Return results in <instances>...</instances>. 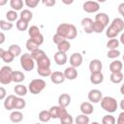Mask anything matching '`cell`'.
Listing matches in <instances>:
<instances>
[{
  "label": "cell",
  "mask_w": 124,
  "mask_h": 124,
  "mask_svg": "<svg viewBox=\"0 0 124 124\" xmlns=\"http://www.w3.org/2000/svg\"><path fill=\"white\" fill-rule=\"evenodd\" d=\"M56 33L62 36L63 38H65L66 40H73L78 35L76 26L71 23H61L57 27Z\"/></svg>",
  "instance_id": "obj_1"
},
{
  "label": "cell",
  "mask_w": 124,
  "mask_h": 124,
  "mask_svg": "<svg viewBox=\"0 0 124 124\" xmlns=\"http://www.w3.org/2000/svg\"><path fill=\"white\" fill-rule=\"evenodd\" d=\"M123 29H124V20L120 17H116L112 20L110 25L108 27L106 31V35L108 38L112 39V38H115Z\"/></svg>",
  "instance_id": "obj_2"
},
{
  "label": "cell",
  "mask_w": 124,
  "mask_h": 124,
  "mask_svg": "<svg viewBox=\"0 0 124 124\" xmlns=\"http://www.w3.org/2000/svg\"><path fill=\"white\" fill-rule=\"evenodd\" d=\"M101 107L104 110L108 111V113H112L116 111L118 104H117V101L113 97L106 96V97H103L101 100Z\"/></svg>",
  "instance_id": "obj_3"
},
{
  "label": "cell",
  "mask_w": 124,
  "mask_h": 124,
  "mask_svg": "<svg viewBox=\"0 0 124 124\" xmlns=\"http://www.w3.org/2000/svg\"><path fill=\"white\" fill-rule=\"evenodd\" d=\"M46 85V81L44 79H42V78H35V79L30 81L28 89H29V91L32 94L36 95V94L41 93L45 89Z\"/></svg>",
  "instance_id": "obj_4"
},
{
  "label": "cell",
  "mask_w": 124,
  "mask_h": 124,
  "mask_svg": "<svg viewBox=\"0 0 124 124\" xmlns=\"http://www.w3.org/2000/svg\"><path fill=\"white\" fill-rule=\"evenodd\" d=\"M35 60L29 53H23L20 56V65L24 71L30 72L35 67Z\"/></svg>",
  "instance_id": "obj_5"
},
{
  "label": "cell",
  "mask_w": 124,
  "mask_h": 124,
  "mask_svg": "<svg viewBox=\"0 0 124 124\" xmlns=\"http://www.w3.org/2000/svg\"><path fill=\"white\" fill-rule=\"evenodd\" d=\"M13 70L9 66H3L0 70V82L2 84H9L13 81Z\"/></svg>",
  "instance_id": "obj_6"
},
{
  "label": "cell",
  "mask_w": 124,
  "mask_h": 124,
  "mask_svg": "<svg viewBox=\"0 0 124 124\" xmlns=\"http://www.w3.org/2000/svg\"><path fill=\"white\" fill-rule=\"evenodd\" d=\"M28 34H29L30 39H32L33 41H35L39 46H41L44 43V36L40 32V29H39L38 26L33 25V26L29 27L28 28Z\"/></svg>",
  "instance_id": "obj_7"
},
{
  "label": "cell",
  "mask_w": 124,
  "mask_h": 124,
  "mask_svg": "<svg viewBox=\"0 0 124 124\" xmlns=\"http://www.w3.org/2000/svg\"><path fill=\"white\" fill-rule=\"evenodd\" d=\"M49 113L51 118H63L68 114V111L66 110V108H63L61 106H52L49 108Z\"/></svg>",
  "instance_id": "obj_8"
},
{
  "label": "cell",
  "mask_w": 124,
  "mask_h": 124,
  "mask_svg": "<svg viewBox=\"0 0 124 124\" xmlns=\"http://www.w3.org/2000/svg\"><path fill=\"white\" fill-rule=\"evenodd\" d=\"M83 10L86 13H95L97 11H99L100 9V4L97 1H85L82 5Z\"/></svg>",
  "instance_id": "obj_9"
},
{
  "label": "cell",
  "mask_w": 124,
  "mask_h": 124,
  "mask_svg": "<svg viewBox=\"0 0 124 124\" xmlns=\"http://www.w3.org/2000/svg\"><path fill=\"white\" fill-rule=\"evenodd\" d=\"M88 100L91 102V103H99L101 102L102 98H103V95H102V92L99 90V89H92L88 92Z\"/></svg>",
  "instance_id": "obj_10"
},
{
  "label": "cell",
  "mask_w": 124,
  "mask_h": 124,
  "mask_svg": "<svg viewBox=\"0 0 124 124\" xmlns=\"http://www.w3.org/2000/svg\"><path fill=\"white\" fill-rule=\"evenodd\" d=\"M65 79H66L65 75H64V73H62V72L56 71V72L51 73V75H50V80H51V82L54 83V84H60V83H62V82H64Z\"/></svg>",
  "instance_id": "obj_11"
},
{
  "label": "cell",
  "mask_w": 124,
  "mask_h": 124,
  "mask_svg": "<svg viewBox=\"0 0 124 124\" xmlns=\"http://www.w3.org/2000/svg\"><path fill=\"white\" fill-rule=\"evenodd\" d=\"M93 20L89 17H84L81 20V25L83 27V30L86 34H91L93 33Z\"/></svg>",
  "instance_id": "obj_12"
},
{
  "label": "cell",
  "mask_w": 124,
  "mask_h": 124,
  "mask_svg": "<svg viewBox=\"0 0 124 124\" xmlns=\"http://www.w3.org/2000/svg\"><path fill=\"white\" fill-rule=\"evenodd\" d=\"M82 55L80 53H73L70 57V65L73 67H79L82 64Z\"/></svg>",
  "instance_id": "obj_13"
},
{
  "label": "cell",
  "mask_w": 124,
  "mask_h": 124,
  "mask_svg": "<svg viewBox=\"0 0 124 124\" xmlns=\"http://www.w3.org/2000/svg\"><path fill=\"white\" fill-rule=\"evenodd\" d=\"M102 62L99 59H93L90 61L89 63V70L90 73H98V72H102Z\"/></svg>",
  "instance_id": "obj_14"
},
{
  "label": "cell",
  "mask_w": 124,
  "mask_h": 124,
  "mask_svg": "<svg viewBox=\"0 0 124 124\" xmlns=\"http://www.w3.org/2000/svg\"><path fill=\"white\" fill-rule=\"evenodd\" d=\"M64 75H65V78L67 79H70V80H73V79H76L78 78V71L76 69V67H73V66H70V67H67L64 71Z\"/></svg>",
  "instance_id": "obj_15"
},
{
  "label": "cell",
  "mask_w": 124,
  "mask_h": 124,
  "mask_svg": "<svg viewBox=\"0 0 124 124\" xmlns=\"http://www.w3.org/2000/svg\"><path fill=\"white\" fill-rule=\"evenodd\" d=\"M38 69H45V68H50V59L45 54L44 56L40 57L38 60H36Z\"/></svg>",
  "instance_id": "obj_16"
},
{
  "label": "cell",
  "mask_w": 124,
  "mask_h": 124,
  "mask_svg": "<svg viewBox=\"0 0 124 124\" xmlns=\"http://www.w3.org/2000/svg\"><path fill=\"white\" fill-rule=\"evenodd\" d=\"M54 61L57 65L59 66H62L64 64H66L67 62V55H66V52H62V51H57L55 54H54Z\"/></svg>",
  "instance_id": "obj_17"
},
{
  "label": "cell",
  "mask_w": 124,
  "mask_h": 124,
  "mask_svg": "<svg viewBox=\"0 0 124 124\" xmlns=\"http://www.w3.org/2000/svg\"><path fill=\"white\" fill-rule=\"evenodd\" d=\"M79 108H80V111L82 113L87 114V115L91 114L93 112V110H94V108H93L91 102H83V103H81L80 106H79Z\"/></svg>",
  "instance_id": "obj_18"
},
{
  "label": "cell",
  "mask_w": 124,
  "mask_h": 124,
  "mask_svg": "<svg viewBox=\"0 0 124 124\" xmlns=\"http://www.w3.org/2000/svg\"><path fill=\"white\" fill-rule=\"evenodd\" d=\"M71 103V97L69 94L67 93H63L58 97V105L63 107V108H67Z\"/></svg>",
  "instance_id": "obj_19"
},
{
  "label": "cell",
  "mask_w": 124,
  "mask_h": 124,
  "mask_svg": "<svg viewBox=\"0 0 124 124\" xmlns=\"http://www.w3.org/2000/svg\"><path fill=\"white\" fill-rule=\"evenodd\" d=\"M0 57H1V59H2L4 62H6V63H11V62H13V60H14V58H15V56H14L9 50H4L3 48H0Z\"/></svg>",
  "instance_id": "obj_20"
},
{
  "label": "cell",
  "mask_w": 124,
  "mask_h": 124,
  "mask_svg": "<svg viewBox=\"0 0 124 124\" xmlns=\"http://www.w3.org/2000/svg\"><path fill=\"white\" fill-rule=\"evenodd\" d=\"M104 80V75L102 74V72H98V73H91L90 75V81L93 84H100L102 83Z\"/></svg>",
  "instance_id": "obj_21"
},
{
  "label": "cell",
  "mask_w": 124,
  "mask_h": 124,
  "mask_svg": "<svg viewBox=\"0 0 124 124\" xmlns=\"http://www.w3.org/2000/svg\"><path fill=\"white\" fill-rule=\"evenodd\" d=\"M16 96L15 95H9L5 98V101H4V107L7 110H12L14 109V103H15V100H16Z\"/></svg>",
  "instance_id": "obj_22"
},
{
  "label": "cell",
  "mask_w": 124,
  "mask_h": 124,
  "mask_svg": "<svg viewBox=\"0 0 124 124\" xmlns=\"http://www.w3.org/2000/svg\"><path fill=\"white\" fill-rule=\"evenodd\" d=\"M95 20L103 23L105 26H108L109 23V17L106 13H99L95 16Z\"/></svg>",
  "instance_id": "obj_23"
},
{
  "label": "cell",
  "mask_w": 124,
  "mask_h": 124,
  "mask_svg": "<svg viewBox=\"0 0 124 124\" xmlns=\"http://www.w3.org/2000/svg\"><path fill=\"white\" fill-rule=\"evenodd\" d=\"M123 68V64L119 60H114L109 64V71L111 73H116V72H121Z\"/></svg>",
  "instance_id": "obj_24"
},
{
  "label": "cell",
  "mask_w": 124,
  "mask_h": 124,
  "mask_svg": "<svg viewBox=\"0 0 124 124\" xmlns=\"http://www.w3.org/2000/svg\"><path fill=\"white\" fill-rule=\"evenodd\" d=\"M10 119L14 123H18L23 119V114L21 111H19V109H16L10 114Z\"/></svg>",
  "instance_id": "obj_25"
},
{
  "label": "cell",
  "mask_w": 124,
  "mask_h": 124,
  "mask_svg": "<svg viewBox=\"0 0 124 124\" xmlns=\"http://www.w3.org/2000/svg\"><path fill=\"white\" fill-rule=\"evenodd\" d=\"M124 78V76L121 72H116V73H111L109 76V79L113 83H120Z\"/></svg>",
  "instance_id": "obj_26"
},
{
  "label": "cell",
  "mask_w": 124,
  "mask_h": 124,
  "mask_svg": "<svg viewBox=\"0 0 124 124\" xmlns=\"http://www.w3.org/2000/svg\"><path fill=\"white\" fill-rule=\"evenodd\" d=\"M25 106H26V102L23 98H21L20 96L16 98L14 103V109H22L25 108Z\"/></svg>",
  "instance_id": "obj_27"
},
{
  "label": "cell",
  "mask_w": 124,
  "mask_h": 124,
  "mask_svg": "<svg viewBox=\"0 0 124 124\" xmlns=\"http://www.w3.org/2000/svg\"><path fill=\"white\" fill-rule=\"evenodd\" d=\"M14 91H15V93H16L17 96H20V97L25 96V95L27 94V88H26L25 85H22V84H17V85H16L15 88H14Z\"/></svg>",
  "instance_id": "obj_28"
},
{
  "label": "cell",
  "mask_w": 124,
  "mask_h": 124,
  "mask_svg": "<svg viewBox=\"0 0 124 124\" xmlns=\"http://www.w3.org/2000/svg\"><path fill=\"white\" fill-rule=\"evenodd\" d=\"M25 78V76L20 71H14L13 72V81L16 83H20Z\"/></svg>",
  "instance_id": "obj_29"
},
{
  "label": "cell",
  "mask_w": 124,
  "mask_h": 124,
  "mask_svg": "<svg viewBox=\"0 0 124 124\" xmlns=\"http://www.w3.org/2000/svg\"><path fill=\"white\" fill-rule=\"evenodd\" d=\"M71 47V45H70V42L68 40H64L62 41L60 44L57 45V48L59 51H62V52H67Z\"/></svg>",
  "instance_id": "obj_30"
},
{
  "label": "cell",
  "mask_w": 124,
  "mask_h": 124,
  "mask_svg": "<svg viewBox=\"0 0 124 124\" xmlns=\"http://www.w3.org/2000/svg\"><path fill=\"white\" fill-rule=\"evenodd\" d=\"M10 6L15 11H19L23 8V1L22 0H10Z\"/></svg>",
  "instance_id": "obj_31"
},
{
  "label": "cell",
  "mask_w": 124,
  "mask_h": 124,
  "mask_svg": "<svg viewBox=\"0 0 124 124\" xmlns=\"http://www.w3.org/2000/svg\"><path fill=\"white\" fill-rule=\"evenodd\" d=\"M20 18L21 19H23V20H25V21H27V22H29L31 19H32V17H33V14L29 11V10H27V9H25V10H23V11H21V13H20Z\"/></svg>",
  "instance_id": "obj_32"
},
{
  "label": "cell",
  "mask_w": 124,
  "mask_h": 124,
  "mask_svg": "<svg viewBox=\"0 0 124 124\" xmlns=\"http://www.w3.org/2000/svg\"><path fill=\"white\" fill-rule=\"evenodd\" d=\"M15 57H16V56H18V55H20V53H21V48H20V46H18V45H11L10 46H9V49H8Z\"/></svg>",
  "instance_id": "obj_33"
},
{
  "label": "cell",
  "mask_w": 124,
  "mask_h": 124,
  "mask_svg": "<svg viewBox=\"0 0 124 124\" xmlns=\"http://www.w3.org/2000/svg\"><path fill=\"white\" fill-rule=\"evenodd\" d=\"M75 122L77 124H88L89 123V118H88L87 114L82 113V114H79L76 117Z\"/></svg>",
  "instance_id": "obj_34"
},
{
  "label": "cell",
  "mask_w": 124,
  "mask_h": 124,
  "mask_svg": "<svg viewBox=\"0 0 124 124\" xmlns=\"http://www.w3.org/2000/svg\"><path fill=\"white\" fill-rule=\"evenodd\" d=\"M50 118H51V116H50L49 110H42L39 113V119L42 122H47L50 120Z\"/></svg>",
  "instance_id": "obj_35"
},
{
  "label": "cell",
  "mask_w": 124,
  "mask_h": 124,
  "mask_svg": "<svg viewBox=\"0 0 124 124\" xmlns=\"http://www.w3.org/2000/svg\"><path fill=\"white\" fill-rule=\"evenodd\" d=\"M105 28H106V26L103 23H101L99 21H96V20L93 22V32L100 34L105 30Z\"/></svg>",
  "instance_id": "obj_36"
},
{
  "label": "cell",
  "mask_w": 124,
  "mask_h": 124,
  "mask_svg": "<svg viewBox=\"0 0 124 124\" xmlns=\"http://www.w3.org/2000/svg\"><path fill=\"white\" fill-rule=\"evenodd\" d=\"M26 48L29 50V51H33V50H35V49H37V48H39V45L35 42V41H33L32 39H28L27 41H26Z\"/></svg>",
  "instance_id": "obj_37"
},
{
  "label": "cell",
  "mask_w": 124,
  "mask_h": 124,
  "mask_svg": "<svg viewBox=\"0 0 124 124\" xmlns=\"http://www.w3.org/2000/svg\"><path fill=\"white\" fill-rule=\"evenodd\" d=\"M16 28L19 30V31H25L28 29V22L19 18L16 20Z\"/></svg>",
  "instance_id": "obj_38"
},
{
  "label": "cell",
  "mask_w": 124,
  "mask_h": 124,
  "mask_svg": "<svg viewBox=\"0 0 124 124\" xmlns=\"http://www.w3.org/2000/svg\"><path fill=\"white\" fill-rule=\"evenodd\" d=\"M6 17H7V19H8L9 21L13 22V21H15V20L17 19L18 15L16 14V11L11 10V11H8V12L6 13Z\"/></svg>",
  "instance_id": "obj_39"
},
{
  "label": "cell",
  "mask_w": 124,
  "mask_h": 124,
  "mask_svg": "<svg viewBox=\"0 0 124 124\" xmlns=\"http://www.w3.org/2000/svg\"><path fill=\"white\" fill-rule=\"evenodd\" d=\"M0 28L1 30H4V31H8V30H11L13 28V23L9 20H4V19H1L0 20Z\"/></svg>",
  "instance_id": "obj_40"
},
{
  "label": "cell",
  "mask_w": 124,
  "mask_h": 124,
  "mask_svg": "<svg viewBox=\"0 0 124 124\" xmlns=\"http://www.w3.org/2000/svg\"><path fill=\"white\" fill-rule=\"evenodd\" d=\"M119 43H120V42H119L117 39L112 38V39L108 40V42L107 43V47H108V49H115V48H117V47L119 46Z\"/></svg>",
  "instance_id": "obj_41"
},
{
  "label": "cell",
  "mask_w": 124,
  "mask_h": 124,
  "mask_svg": "<svg viewBox=\"0 0 124 124\" xmlns=\"http://www.w3.org/2000/svg\"><path fill=\"white\" fill-rule=\"evenodd\" d=\"M46 53H45V51L43 50V49H40V48H37V49H35V50H33V51H31V56L33 57V59L36 61V60H38L40 57H42V56H44Z\"/></svg>",
  "instance_id": "obj_42"
},
{
  "label": "cell",
  "mask_w": 124,
  "mask_h": 124,
  "mask_svg": "<svg viewBox=\"0 0 124 124\" xmlns=\"http://www.w3.org/2000/svg\"><path fill=\"white\" fill-rule=\"evenodd\" d=\"M102 123L103 124H114L115 118L110 114H107L102 118Z\"/></svg>",
  "instance_id": "obj_43"
},
{
  "label": "cell",
  "mask_w": 124,
  "mask_h": 124,
  "mask_svg": "<svg viewBox=\"0 0 124 124\" xmlns=\"http://www.w3.org/2000/svg\"><path fill=\"white\" fill-rule=\"evenodd\" d=\"M120 55V51L118 49H108V53H107V56L108 58H110V59H114L116 57H118Z\"/></svg>",
  "instance_id": "obj_44"
},
{
  "label": "cell",
  "mask_w": 124,
  "mask_h": 124,
  "mask_svg": "<svg viewBox=\"0 0 124 124\" xmlns=\"http://www.w3.org/2000/svg\"><path fill=\"white\" fill-rule=\"evenodd\" d=\"M37 73L41 77H48L51 75V70L50 68H45V69H37Z\"/></svg>",
  "instance_id": "obj_45"
},
{
  "label": "cell",
  "mask_w": 124,
  "mask_h": 124,
  "mask_svg": "<svg viewBox=\"0 0 124 124\" xmlns=\"http://www.w3.org/2000/svg\"><path fill=\"white\" fill-rule=\"evenodd\" d=\"M41 1L42 0H24V3H25V5L28 8H31L32 9V8H36Z\"/></svg>",
  "instance_id": "obj_46"
},
{
  "label": "cell",
  "mask_w": 124,
  "mask_h": 124,
  "mask_svg": "<svg viewBox=\"0 0 124 124\" xmlns=\"http://www.w3.org/2000/svg\"><path fill=\"white\" fill-rule=\"evenodd\" d=\"M74 121H75V120L73 119L72 115H71V114H69V113H68L65 117H63V118H61V119H60V122H61V123H63V124H72Z\"/></svg>",
  "instance_id": "obj_47"
},
{
  "label": "cell",
  "mask_w": 124,
  "mask_h": 124,
  "mask_svg": "<svg viewBox=\"0 0 124 124\" xmlns=\"http://www.w3.org/2000/svg\"><path fill=\"white\" fill-rule=\"evenodd\" d=\"M52 40H53V42H54V44H56V45H58V44H60L62 41H64V40H66L65 38H63L62 36H60L59 34H55L54 36H53V38H52Z\"/></svg>",
  "instance_id": "obj_48"
},
{
  "label": "cell",
  "mask_w": 124,
  "mask_h": 124,
  "mask_svg": "<svg viewBox=\"0 0 124 124\" xmlns=\"http://www.w3.org/2000/svg\"><path fill=\"white\" fill-rule=\"evenodd\" d=\"M42 3L46 7H53L56 1L55 0H42Z\"/></svg>",
  "instance_id": "obj_49"
},
{
  "label": "cell",
  "mask_w": 124,
  "mask_h": 124,
  "mask_svg": "<svg viewBox=\"0 0 124 124\" xmlns=\"http://www.w3.org/2000/svg\"><path fill=\"white\" fill-rule=\"evenodd\" d=\"M116 122H117V124H124V110L119 113Z\"/></svg>",
  "instance_id": "obj_50"
},
{
  "label": "cell",
  "mask_w": 124,
  "mask_h": 124,
  "mask_svg": "<svg viewBox=\"0 0 124 124\" xmlns=\"http://www.w3.org/2000/svg\"><path fill=\"white\" fill-rule=\"evenodd\" d=\"M5 97H6V89L4 87H0V99L5 100Z\"/></svg>",
  "instance_id": "obj_51"
},
{
  "label": "cell",
  "mask_w": 124,
  "mask_h": 124,
  "mask_svg": "<svg viewBox=\"0 0 124 124\" xmlns=\"http://www.w3.org/2000/svg\"><path fill=\"white\" fill-rule=\"evenodd\" d=\"M118 12L120 15H123L124 14V3H121L118 5Z\"/></svg>",
  "instance_id": "obj_52"
},
{
  "label": "cell",
  "mask_w": 124,
  "mask_h": 124,
  "mask_svg": "<svg viewBox=\"0 0 124 124\" xmlns=\"http://www.w3.org/2000/svg\"><path fill=\"white\" fill-rule=\"evenodd\" d=\"M0 36H1V40H0V44L2 45L4 42H5V35H4V33L3 32H1L0 33Z\"/></svg>",
  "instance_id": "obj_53"
},
{
  "label": "cell",
  "mask_w": 124,
  "mask_h": 124,
  "mask_svg": "<svg viewBox=\"0 0 124 124\" xmlns=\"http://www.w3.org/2000/svg\"><path fill=\"white\" fill-rule=\"evenodd\" d=\"M65 5H71L73 2H74V0H61Z\"/></svg>",
  "instance_id": "obj_54"
},
{
  "label": "cell",
  "mask_w": 124,
  "mask_h": 124,
  "mask_svg": "<svg viewBox=\"0 0 124 124\" xmlns=\"http://www.w3.org/2000/svg\"><path fill=\"white\" fill-rule=\"evenodd\" d=\"M119 42H120L121 44H123V45H124V32L121 34V36H120V39H119Z\"/></svg>",
  "instance_id": "obj_55"
},
{
  "label": "cell",
  "mask_w": 124,
  "mask_h": 124,
  "mask_svg": "<svg viewBox=\"0 0 124 124\" xmlns=\"http://www.w3.org/2000/svg\"><path fill=\"white\" fill-rule=\"evenodd\" d=\"M7 2H8V0H0V6H4V5H6Z\"/></svg>",
  "instance_id": "obj_56"
},
{
  "label": "cell",
  "mask_w": 124,
  "mask_h": 124,
  "mask_svg": "<svg viewBox=\"0 0 124 124\" xmlns=\"http://www.w3.org/2000/svg\"><path fill=\"white\" fill-rule=\"evenodd\" d=\"M120 108H121L122 110H124V99L121 100V102H120Z\"/></svg>",
  "instance_id": "obj_57"
},
{
  "label": "cell",
  "mask_w": 124,
  "mask_h": 124,
  "mask_svg": "<svg viewBox=\"0 0 124 124\" xmlns=\"http://www.w3.org/2000/svg\"><path fill=\"white\" fill-rule=\"evenodd\" d=\"M120 93H121L122 95H124V82H123V84H122L121 87H120Z\"/></svg>",
  "instance_id": "obj_58"
},
{
  "label": "cell",
  "mask_w": 124,
  "mask_h": 124,
  "mask_svg": "<svg viewBox=\"0 0 124 124\" xmlns=\"http://www.w3.org/2000/svg\"><path fill=\"white\" fill-rule=\"evenodd\" d=\"M107 0H97V2H99V3H104V2H106Z\"/></svg>",
  "instance_id": "obj_59"
},
{
  "label": "cell",
  "mask_w": 124,
  "mask_h": 124,
  "mask_svg": "<svg viewBox=\"0 0 124 124\" xmlns=\"http://www.w3.org/2000/svg\"><path fill=\"white\" fill-rule=\"evenodd\" d=\"M121 16H123V18H124V14H123V15H121Z\"/></svg>",
  "instance_id": "obj_60"
},
{
  "label": "cell",
  "mask_w": 124,
  "mask_h": 124,
  "mask_svg": "<svg viewBox=\"0 0 124 124\" xmlns=\"http://www.w3.org/2000/svg\"><path fill=\"white\" fill-rule=\"evenodd\" d=\"M123 61H124V55H123Z\"/></svg>",
  "instance_id": "obj_61"
}]
</instances>
